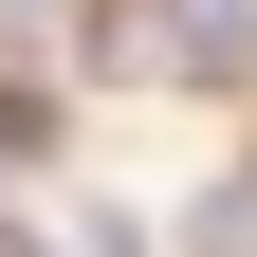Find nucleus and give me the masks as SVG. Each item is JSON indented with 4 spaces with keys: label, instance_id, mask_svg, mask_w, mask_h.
Segmentation results:
<instances>
[{
    "label": "nucleus",
    "instance_id": "2",
    "mask_svg": "<svg viewBox=\"0 0 257 257\" xmlns=\"http://www.w3.org/2000/svg\"><path fill=\"white\" fill-rule=\"evenodd\" d=\"M184 257H257V166H220L202 202H184Z\"/></svg>",
    "mask_w": 257,
    "mask_h": 257
},
{
    "label": "nucleus",
    "instance_id": "3",
    "mask_svg": "<svg viewBox=\"0 0 257 257\" xmlns=\"http://www.w3.org/2000/svg\"><path fill=\"white\" fill-rule=\"evenodd\" d=\"M0 257H37V220H0Z\"/></svg>",
    "mask_w": 257,
    "mask_h": 257
},
{
    "label": "nucleus",
    "instance_id": "1",
    "mask_svg": "<svg viewBox=\"0 0 257 257\" xmlns=\"http://www.w3.org/2000/svg\"><path fill=\"white\" fill-rule=\"evenodd\" d=\"M166 74H202V92H257V0H166Z\"/></svg>",
    "mask_w": 257,
    "mask_h": 257
}]
</instances>
